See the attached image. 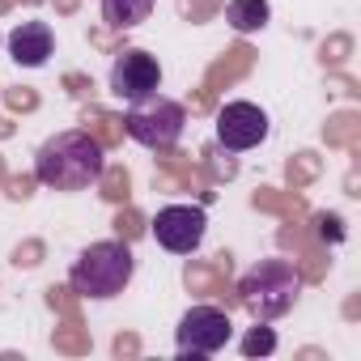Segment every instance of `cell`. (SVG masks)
<instances>
[{"label":"cell","instance_id":"1","mask_svg":"<svg viewBox=\"0 0 361 361\" xmlns=\"http://www.w3.org/2000/svg\"><path fill=\"white\" fill-rule=\"evenodd\" d=\"M102 170H106V153L81 128L56 132L35 153V178L51 192H85L102 178Z\"/></svg>","mask_w":361,"mask_h":361},{"label":"cell","instance_id":"2","mask_svg":"<svg viewBox=\"0 0 361 361\" xmlns=\"http://www.w3.org/2000/svg\"><path fill=\"white\" fill-rule=\"evenodd\" d=\"M136 272V259H132V247L128 243H90L77 259H73V272H68V285L73 293H81L85 302H111L128 289Z\"/></svg>","mask_w":361,"mask_h":361},{"label":"cell","instance_id":"3","mask_svg":"<svg viewBox=\"0 0 361 361\" xmlns=\"http://www.w3.org/2000/svg\"><path fill=\"white\" fill-rule=\"evenodd\" d=\"M298 293H302V276L289 259H259L238 281V298H243L247 314L259 319V323H272V319L289 314Z\"/></svg>","mask_w":361,"mask_h":361},{"label":"cell","instance_id":"4","mask_svg":"<svg viewBox=\"0 0 361 361\" xmlns=\"http://www.w3.org/2000/svg\"><path fill=\"white\" fill-rule=\"evenodd\" d=\"M123 128L145 149H174L183 128H188V111H183V102H174L166 94H149L140 102H128Z\"/></svg>","mask_w":361,"mask_h":361},{"label":"cell","instance_id":"5","mask_svg":"<svg viewBox=\"0 0 361 361\" xmlns=\"http://www.w3.org/2000/svg\"><path fill=\"white\" fill-rule=\"evenodd\" d=\"M230 340H234V323L217 306H192L183 319H178V331H174L178 357H213Z\"/></svg>","mask_w":361,"mask_h":361},{"label":"cell","instance_id":"6","mask_svg":"<svg viewBox=\"0 0 361 361\" xmlns=\"http://www.w3.org/2000/svg\"><path fill=\"white\" fill-rule=\"evenodd\" d=\"M209 234V213L196 204H166L153 217V238L170 255H192Z\"/></svg>","mask_w":361,"mask_h":361},{"label":"cell","instance_id":"7","mask_svg":"<svg viewBox=\"0 0 361 361\" xmlns=\"http://www.w3.org/2000/svg\"><path fill=\"white\" fill-rule=\"evenodd\" d=\"M272 132V119L264 106L255 102H226L217 111V145L230 149V153H247V149H259Z\"/></svg>","mask_w":361,"mask_h":361},{"label":"cell","instance_id":"8","mask_svg":"<svg viewBox=\"0 0 361 361\" xmlns=\"http://www.w3.org/2000/svg\"><path fill=\"white\" fill-rule=\"evenodd\" d=\"M157 90H161L157 56H149L140 47H128V51L115 56V64H111V94L119 102H140V98H149Z\"/></svg>","mask_w":361,"mask_h":361},{"label":"cell","instance_id":"9","mask_svg":"<svg viewBox=\"0 0 361 361\" xmlns=\"http://www.w3.org/2000/svg\"><path fill=\"white\" fill-rule=\"evenodd\" d=\"M56 51V35L47 22H18L13 35H9V56L22 64V68H43Z\"/></svg>","mask_w":361,"mask_h":361},{"label":"cell","instance_id":"10","mask_svg":"<svg viewBox=\"0 0 361 361\" xmlns=\"http://www.w3.org/2000/svg\"><path fill=\"white\" fill-rule=\"evenodd\" d=\"M268 18H272L268 0H230V5H226V22H230L238 35H255V30H264Z\"/></svg>","mask_w":361,"mask_h":361},{"label":"cell","instance_id":"11","mask_svg":"<svg viewBox=\"0 0 361 361\" xmlns=\"http://www.w3.org/2000/svg\"><path fill=\"white\" fill-rule=\"evenodd\" d=\"M153 13V0H102V18L115 30H132Z\"/></svg>","mask_w":361,"mask_h":361},{"label":"cell","instance_id":"12","mask_svg":"<svg viewBox=\"0 0 361 361\" xmlns=\"http://www.w3.org/2000/svg\"><path fill=\"white\" fill-rule=\"evenodd\" d=\"M276 353V331L255 319V327L243 336V357H272Z\"/></svg>","mask_w":361,"mask_h":361}]
</instances>
